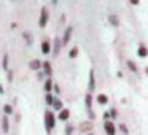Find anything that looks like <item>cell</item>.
Returning a JSON list of instances; mask_svg holds the SVG:
<instances>
[{
	"label": "cell",
	"mask_w": 148,
	"mask_h": 135,
	"mask_svg": "<svg viewBox=\"0 0 148 135\" xmlns=\"http://www.w3.org/2000/svg\"><path fill=\"white\" fill-rule=\"evenodd\" d=\"M53 110H56V111H61V110H64V105H62V100L61 99H58V97H56L54 99V103H53Z\"/></svg>",
	"instance_id": "10"
},
{
	"label": "cell",
	"mask_w": 148,
	"mask_h": 135,
	"mask_svg": "<svg viewBox=\"0 0 148 135\" xmlns=\"http://www.w3.org/2000/svg\"><path fill=\"white\" fill-rule=\"evenodd\" d=\"M96 87V80H94V70L89 72V91H92Z\"/></svg>",
	"instance_id": "13"
},
{
	"label": "cell",
	"mask_w": 148,
	"mask_h": 135,
	"mask_svg": "<svg viewBox=\"0 0 148 135\" xmlns=\"http://www.w3.org/2000/svg\"><path fill=\"white\" fill-rule=\"evenodd\" d=\"M145 73H147V75H148V67H147V68H145Z\"/></svg>",
	"instance_id": "30"
},
{
	"label": "cell",
	"mask_w": 148,
	"mask_h": 135,
	"mask_svg": "<svg viewBox=\"0 0 148 135\" xmlns=\"http://www.w3.org/2000/svg\"><path fill=\"white\" fill-rule=\"evenodd\" d=\"M97 103H99V105H107V103H108V97L105 95V94H97Z\"/></svg>",
	"instance_id": "11"
},
{
	"label": "cell",
	"mask_w": 148,
	"mask_h": 135,
	"mask_svg": "<svg viewBox=\"0 0 148 135\" xmlns=\"http://www.w3.org/2000/svg\"><path fill=\"white\" fill-rule=\"evenodd\" d=\"M49 51H51V43H49L48 40H43L42 42V52L43 54H48Z\"/></svg>",
	"instance_id": "9"
},
{
	"label": "cell",
	"mask_w": 148,
	"mask_h": 135,
	"mask_svg": "<svg viewBox=\"0 0 148 135\" xmlns=\"http://www.w3.org/2000/svg\"><path fill=\"white\" fill-rule=\"evenodd\" d=\"M46 22H48V11H46V8H43L42 14H40V27H45Z\"/></svg>",
	"instance_id": "5"
},
{
	"label": "cell",
	"mask_w": 148,
	"mask_h": 135,
	"mask_svg": "<svg viewBox=\"0 0 148 135\" xmlns=\"http://www.w3.org/2000/svg\"><path fill=\"white\" fill-rule=\"evenodd\" d=\"M43 121H45V129L48 134H51L56 127V122H58V118L54 116L53 110H46L45 111V116H43Z\"/></svg>",
	"instance_id": "1"
},
{
	"label": "cell",
	"mask_w": 148,
	"mask_h": 135,
	"mask_svg": "<svg viewBox=\"0 0 148 135\" xmlns=\"http://www.w3.org/2000/svg\"><path fill=\"white\" fill-rule=\"evenodd\" d=\"M61 45H62V42H59V38H56V40H54V54H58V52H59Z\"/></svg>",
	"instance_id": "19"
},
{
	"label": "cell",
	"mask_w": 148,
	"mask_h": 135,
	"mask_svg": "<svg viewBox=\"0 0 148 135\" xmlns=\"http://www.w3.org/2000/svg\"><path fill=\"white\" fill-rule=\"evenodd\" d=\"M40 67H42V64H40L38 61H32V62H30V68H32V70H38Z\"/></svg>",
	"instance_id": "20"
},
{
	"label": "cell",
	"mask_w": 148,
	"mask_h": 135,
	"mask_svg": "<svg viewBox=\"0 0 148 135\" xmlns=\"http://www.w3.org/2000/svg\"><path fill=\"white\" fill-rule=\"evenodd\" d=\"M43 70H45V73L48 75H51L53 73V68H51V64H49V62H43Z\"/></svg>",
	"instance_id": "15"
},
{
	"label": "cell",
	"mask_w": 148,
	"mask_h": 135,
	"mask_svg": "<svg viewBox=\"0 0 148 135\" xmlns=\"http://www.w3.org/2000/svg\"><path fill=\"white\" fill-rule=\"evenodd\" d=\"M69 56H70L72 59H75V57L78 56V48H72V49H70V52H69Z\"/></svg>",
	"instance_id": "23"
},
{
	"label": "cell",
	"mask_w": 148,
	"mask_h": 135,
	"mask_svg": "<svg viewBox=\"0 0 148 135\" xmlns=\"http://www.w3.org/2000/svg\"><path fill=\"white\" fill-rule=\"evenodd\" d=\"M72 32H73V29H72V27H67V29H65L64 38H62V45H67V43H69V40H70V37H72Z\"/></svg>",
	"instance_id": "6"
},
{
	"label": "cell",
	"mask_w": 148,
	"mask_h": 135,
	"mask_svg": "<svg viewBox=\"0 0 148 135\" xmlns=\"http://www.w3.org/2000/svg\"><path fill=\"white\" fill-rule=\"evenodd\" d=\"M7 78H8V80H10V81H11V80H13V73H11V72H10V70H8V75H7Z\"/></svg>",
	"instance_id": "27"
},
{
	"label": "cell",
	"mask_w": 148,
	"mask_h": 135,
	"mask_svg": "<svg viewBox=\"0 0 148 135\" xmlns=\"http://www.w3.org/2000/svg\"><path fill=\"white\" fill-rule=\"evenodd\" d=\"M43 87H45V92L48 94L49 91H51L53 87H54V84H53V81H51V80H46V81H45V86H43Z\"/></svg>",
	"instance_id": "16"
},
{
	"label": "cell",
	"mask_w": 148,
	"mask_h": 135,
	"mask_svg": "<svg viewBox=\"0 0 148 135\" xmlns=\"http://www.w3.org/2000/svg\"><path fill=\"white\" fill-rule=\"evenodd\" d=\"M137 56H138V57H147V56H148V48H147V46H145V45H140V46H138Z\"/></svg>",
	"instance_id": "7"
},
{
	"label": "cell",
	"mask_w": 148,
	"mask_h": 135,
	"mask_svg": "<svg viewBox=\"0 0 148 135\" xmlns=\"http://www.w3.org/2000/svg\"><path fill=\"white\" fill-rule=\"evenodd\" d=\"M131 3H134V5H137V3H138V0H131Z\"/></svg>",
	"instance_id": "28"
},
{
	"label": "cell",
	"mask_w": 148,
	"mask_h": 135,
	"mask_svg": "<svg viewBox=\"0 0 148 135\" xmlns=\"http://www.w3.org/2000/svg\"><path fill=\"white\" fill-rule=\"evenodd\" d=\"M2 65H3L5 70L8 68V54H5V56H3V64H2Z\"/></svg>",
	"instance_id": "25"
},
{
	"label": "cell",
	"mask_w": 148,
	"mask_h": 135,
	"mask_svg": "<svg viewBox=\"0 0 148 135\" xmlns=\"http://www.w3.org/2000/svg\"><path fill=\"white\" fill-rule=\"evenodd\" d=\"M91 129H92V124H91L89 121H84V122H81V124H80V130L81 132H88V134H89Z\"/></svg>",
	"instance_id": "8"
},
{
	"label": "cell",
	"mask_w": 148,
	"mask_h": 135,
	"mask_svg": "<svg viewBox=\"0 0 148 135\" xmlns=\"http://www.w3.org/2000/svg\"><path fill=\"white\" fill-rule=\"evenodd\" d=\"M3 113H5V116H7V115H13V106H11V105H3Z\"/></svg>",
	"instance_id": "17"
},
{
	"label": "cell",
	"mask_w": 148,
	"mask_h": 135,
	"mask_svg": "<svg viewBox=\"0 0 148 135\" xmlns=\"http://www.w3.org/2000/svg\"><path fill=\"white\" fill-rule=\"evenodd\" d=\"M2 130L5 134H8V130H10V121H8L7 116H3V119H2Z\"/></svg>",
	"instance_id": "12"
},
{
	"label": "cell",
	"mask_w": 148,
	"mask_h": 135,
	"mask_svg": "<svg viewBox=\"0 0 148 135\" xmlns=\"http://www.w3.org/2000/svg\"><path fill=\"white\" fill-rule=\"evenodd\" d=\"M127 67H129V70H131V72H134V73L138 70V68H137V65H135L132 61H127Z\"/></svg>",
	"instance_id": "21"
},
{
	"label": "cell",
	"mask_w": 148,
	"mask_h": 135,
	"mask_svg": "<svg viewBox=\"0 0 148 135\" xmlns=\"http://www.w3.org/2000/svg\"><path fill=\"white\" fill-rule=\"evenodd\" d=\"M72 134H73V125L67 124L65 125V135H72Z\"/></svg>",
	"instance_id": "22"
},
{
	"label": "cell",
	"mask_w": 148,
	"mask_h": 135,
	"mask_svg": "<svg viewBox=\"0 0 148 135\" xmlns=\"http://www.w3.org/2000/svg\"><path fill=\"white\" fill-rule=\"evenodd\" d=\"M54 99L56 97L53 95V94H46V97H45V102H46V105H49V106H53V103H54Z\"/></svg>",
	"instance_id": "14"
},
{
	"label": "cell",
	"mask_w": 148,
	"mask_h": 135,
	"mask_svg": "<svg viewBox=\"0 0 148 135\" xmlns=\"http://www.w3.org/2000/svg\"><path fill=\"white\" fill-rule=\"evenodd\" d=\"M0 94H3V87H2V84H0Z\"/></svg>",
	"instance_id": "29"
},
{
	"label": "cell",
	"mask_w": 148,
	"mask_h": 135,
	"mask_svg": "<svg viewBox=\"0 0 148 135\" xmlns=\"http://www.w3.org/2000/svg\"><path fill=\"white\" fill-rule=\"evenodd\" d=\"M116 115H118V111H116L115 108L110 110V116H112V119H115V118H116Z\"/></svg>",
	"instance_id": "26"
},
{
	"label": "cell",
	"mask_w": 148,
	"mask_h": 135,
	"mask_svg": "<svg viewBox=\"0 0 148 135\" xmlns=\"http://www.w3.org/2000/svg\"><path fill=\"white\" fill-rule=\"evenodd\" d=\"M103 130H105L107 135H116V125L115 122L110 119V121H105L103 122Z\"/></svg>",
	"instance_id": "2"
},
{
	"label": "cell",
	"mask_w": 148,
	"mask_h": 135,
	"mask_svg": "<svg viewBox=\"0 0 148 135\" xmlns=\"http://www.w3.org/2000/svg\"><path fill=\"white\" fill-rule=\"evenodd\" d=\"M108 21L113 24V26H118V24H119V22H118V18H116V16H113V14L108 18Z\"/></svg>",
	"instance_id": "24"
},
{
	"label": "cell",
	"mask_w": 148,
	"mask_h": 135,
	"mask_svg": "<svg viewBox=\"0 0 148 135\" xmlns=\"http://www.w3.org/2000/svg\"><path fill=\"white\" fill-rule=\"evenodd\" d=\"M86 135H94V134H92V132H89V134H86Z\"/></svg>",
	"instance_id": "31"
},
{
	"label": "cell",
	"mask_w": 148,
	"mask_h": 135,
	"mask_svg": "<svg viewBox=\"0 0 148 135\" xmlns=\"http://www.w3.org/2000/svg\"><path fill=\"white\" fill-rule=\"evenodd\" d=\"M84 105H86L88 113H92V95H91V94H86V95H84Z\"/></svg>",
	"instance_id": "4"
},
{
	"label": "cell",
	"mask_w": 148,
	"mask_h": 135,
	"mask_svg": "<svg viewBox=\"0 0 148 135\" xmlns=\"http://www.w3.org/2000/svg\"><path fill=\"white\" fill-rule=\"evenodd\" d=\"M119 130L123 132V135H129V129H127V125H126L124 122H121V124H119Z\"/></svg>",
	"instance_id": "18"
},
{
	"label": "cell",
	"mask_w": 148,
	"mask_h": 135,
	"mask_svg": "<svg viewBox=\"0 0 148 135\" xmlns=\"http://www.w3.org/2000/svg\"><path fill=\"white\" fill-rule=\"evenodd\" d=\"M58 119H59V121H62V122L69 121V119H70V110H69V108L61 110V111L58 113Z\"/></svg>",
	"instance_id": "3"
}]
</instances>
